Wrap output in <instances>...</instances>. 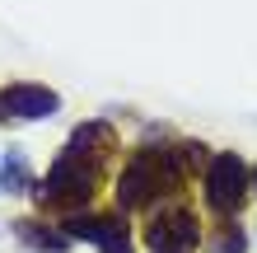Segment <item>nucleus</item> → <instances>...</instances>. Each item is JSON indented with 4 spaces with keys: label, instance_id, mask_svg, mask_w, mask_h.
Here are the masks:
<instances>
[{
    "label": "nucleus",
    "instance_id": "3",
    "mask_svg": "<svg viewBox=\"0 0 257 253\" xmlns=\"http://www.w3.org/2000/svg\"><path fill=\"white\" fill-rule=\"evenodd\" d=\"M248 188H252V174H248V164L234 150L206 159V202H210V211L234 220L243 211V202H248Z\"/></svg>",
    "mask_w": 257,
    "mask_h": 253
},
{
    "label": "nucleus",
    "instance_id": "9",
    "mask_svg": "<svg viewBox=\"0 0 257 253\" xmlns=\"http://www.w3.org/2000/svg\"><path fill=\"white\" fill-rule=\"evenodd\" d=\"M210 253H248V234L238 225H224L215 239H210Z\"/></svg>",
    "mask_w": 257,
    "mask_h": 253
},
{
    "label": "nucleus",
    "instance_id": "1",
    "mask_svg": "<svg viewBox=\"0 0 257 253\" xmlns=\"http://www.w3.org/2000/svg\"><path fill=\"white\" fill-rule=\"evenodd\" d=\"M112 145V131L108 122H84L75 127V136L66 141V150L56 155V164L42 183V202L56 206V211H84V202H94V188H98V164Z\"/></svg>",
    "mask_w": 257,
    "mask_h": 253
},
{
    "label": "nucleus",
    "instance_id": "5",
    "mask_svg": "<svg viewBox=\"0 0 257 253\" xmlns=\"http://www.w3.org/2000/svg\"><path fill=\"white\" fill-rule=\"evenodd\" d=\"M66 234H80V239H89L98 253H131V230L122 211L112 216H84V211H70L66 216Z\"/></svg>",
    "mask_w": 257,
    "mask_h": 253
},
{
    "label": "nucleus",
    "instance_id": "8",
    "mask_svg": "<svg viewBox=\"0 0 257 253\" xmlns=\"http://www.w3.org/2000/svg\"><path fill=\"white\" fill-rule=\"evenodd\" d=\"M28 164H24V150H5V164H0V188L10 192H28Z\"/></svg>",
    "mask_w": 257,
    "mask_h": 253
},
{
    "label": "nucleus",
    "instance_id": "6",
    "mask_svg": "<svg viewBox=\"0 0 257 253\" xmlns=\"http://www.w3.org/2000/svg\"><path fill=\"white\" fill-rule=\"evenodd\" d=\"M56 108H61V99H56L47 85H10L5 94H0V113H10V117H28V122H38V117H52Z\"/></svg>",
    "mask_w": 257,
    "mask_h": 253
},
{
    "label": "nucleus",
    "instance_id": "4",
    "mask_svg": "<svg viewBox=\"0 0 257 253\" xmlns=\"http://www.w3.org/2000/svg\"><path fill=\"white\" fill-rule=\"evenodd\" d=\"M201 230H196V216L187 206H164V211L145 225V248L150 253H192Z\"/></svg>",
    "mask_w": 257,
    "mask_h": 253
},
{
    "label": "nucleus",
    "instance_id": "7",
    "mask_svg": "<svg viewBox=\"0 0 257 253\" xmlns=\"http://www.w3.org/2000/svg\"><path fill=\"white\" fill-rule=\"evenodd\" d=\"M14 230L24 234V244H33V248H42V253H66V248H70V234H66V230H47V225H38V220H19Z\"/></svg>",
    "mask_w": 257,
    "mask_h": 253
},
{
    "label": "nucleus",
    "instance_id": "2",
    "mask_svg": "<svg viewBox=\"0 0 257 253\" xmlns=\"http://www.w3.org/2000/svg\"><path fill=\"white\" fill-rule=\"evenodd\" d=\"M183 188V159L178 150H141L117 178V206L122 211H141V206L169 202Z\"/></svg>",
    "mask_w": 257,
    "mask_h": 253
},
{
    "label": "nucleus",
    "instance_id": "10",
    "mask_svg": "<svg viewBox=\"0 0 257 253\" xmlns=\"http://www.w3.org/2000/svg\"><path fill=\"white\" fill-rule=\"evenodd\" d=\"M252 188H257V169H252Z\"/></svg>",
    "mask_w": 257,
    "mask_h": 253
}]
</instances>
